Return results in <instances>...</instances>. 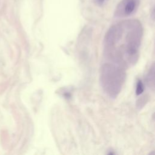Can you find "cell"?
<instances>
[{"mask_svg":"<svg viewBox=\"0 0 155 155\" xmlns=\"http://www.w3.org/2000/svg\"><path fill=\"white\" fill-rule=\"evenodd\" d=\"M126 79L125 68L112 62L104 64L100 71V83L105 93L116 97L120 93Z\"/></svg>","mask_w":155,"mask_h":155,"instance_id":"2","label":"cell"},{"mask_svg":"<svg viewBox=\"0 0 155 155\" xmlns=\"http://www.w3.org/2000/svg\"><path fill=\"white\" fill-rule=\"evenodd\" d=\"M143 35L141 23L128 19L112 25L104 38V55L107 59L122 67L136 64Z\"/></svg>","mask_w":155,"mask_h":155,"instance_id":"1","label":"cell"},{"mask_svg":"<svg viewBox=\"0 0 155 155\" xmlns=\"http://www.w3.org/2000/svg\"><path fill=\"white\" fill-rule=\"evenodd\" d=\"M109 0H93L94 2L98 6H102L105 5Z\"/></svg>","mask_w":155,"mask_h":155,"instance_id":"5","label":"cell"},{"mask_svg":"<svg viewBox=\"0 0 155 155\" xmlns=\"http://www.w3.org/2000/svg\"><path fill=\"white\" fill-rule=\"evenodd\" d=\"M139 5L140 0H122L116 7L114 16L116 18L128 17L137 11Z\"/></svg>","mask_w":155,"mask_h":155,"instance_id":"3","label":"cell"},{"mask_svg":"<svg viewBox=\"0 0 155 155\" xmlns=\"http://www.w3.org/2000/svg\"><path fill=\"white\" fill-rule=\"evenodd\" d=\"M144 90V86L141 80H139L137 81V85H136V93L137 95H139L142 93V92Z\"/></svg>","mask_w":155,"mask_h":155,"instance_id":"4","label":"cell"}]
</instances>
